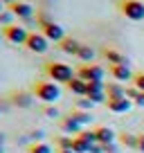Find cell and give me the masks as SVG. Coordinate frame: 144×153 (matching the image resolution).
<instances>
[{"mask_svg": "<svg viewBox=\"0 0 144 153\" xmlns=\"http://www.w3.org/2000/svg\"><path fill=\"white\" fill-rule=\"evenodd\" d=\"M43 27V34L48 41H54V43H61L63 38H65V32H63V27L59 23H54V20H50V23H43L41 25Z\"/></svg>", "mask_w": 144, "mask_h": 153, "instance_id": "obj_7", "label": "cell"}, {"mask_svg": "<svg viewBox=\"0 0 144 153\" xmlns=\"http://www.w3.org/2000/svg\"><path fill=\"white\" fill-rule=\"evenodd\" d=\"M137 95H140V90H137V88H126V97H128V99L131 101H135V99H137Z\"/></svg>", "mask_w": 144, "mask_h": 153, "instance_id": "obj_30", "label": "cell"}, {"mask_svg": "<svg viewBox=\"0 0 144 153\" xmlns=\"http://www.w3.org/2000/svg\"><path fill=\"white\" fill-rule=\"evenodd\" d=\"M106 106H108V110H113V113H128L135 104L128 99V97H120V99H108Z\"/></svg>", "mask_w": 144, "mask_h": 153, "instance_id": "obj_9", "label": "cell"}, {"mask_svg": "<svg viewBox=\"0 0 144 153\" xmlns=\"http://www.w3.org/2000/svg\"><path fill=\"white\" fill-rule=\"evenodd\" d=\"M59 45H61V50H63L65 54H74V56L79 54V48H81V43H79L77 38H70V36H65Z\"/></svg>", "mask_w": 144, "mask_h": 153, "instance_id": "obj_15", "label": "cell"}, {"mask_svg": "<svg viewBox=\"0 0 144 153\" xmlns=\"http://www.w3.org/2000/svg\"><path fill=\"white\" fill-rule=\"evenodd\" d=\"M61 128L65 131L68 135H74V137H77V135L83 131V126L79 124V122L72 117V115H68V117H63V120H61Z\"/></svg>", "mask_w": 144, "mask_h": 153, "instance_id": "obj_11", "label": "cell"}, {"mask_svg": "<svg viewBox=\"0 0 144 153\" xmlns=\"http://www.w3.org/2000/svg\"><path fill=\"white\" fill-rule=\"evenodd\" d=\"M25 48H27L29 52L43 54V52H48V48H50V41L45 38V34H43V32H29Z\"/></svg>", "mask_w": 144, "mask_h": 153, "instance_id": "obj_5", "label": "cell"}, {"mask_svg": "<svg viewBox=\"0 0 144 153\" xmlns=\"http://www.w3.org/2000/svg\"><path fill=\"white\" fill-rule=\"evenodd\" d=\"M45 74H48L50 81H54V83H68L70 79L77 76L68 63H59V61H50L48 65H45Z\"/></svg>", "mask_w": 144, "mask_h": 153, "instance_id": "obj_1", "label": "cell"}, {"mask_svg": "<svg viewBox=\"0 0 144 153\" xmlns=\"http://www.w3.org/2000/svg\"><path fill=\"white\" fill-rule=\"evenodd\" d=\"M27 151L29 153H52V146L48 142H34V144H29Z\"/></svg>", "mask_w": 144, "mask_h": 153, "instance_id": "obj_21", "label": "cell"}, {"mask_svg": "<svg viewBox=\"0 0 144 153\" xmlns=\"http://www.w3.org/2000/svg\"><path fill=\"white\" fill-rule=\"evenodd\" d=\"M11 101H14L18 108H29L32 101H34V92H16Z\"/></svg>", "mask_w": 144, "mask_h": 153, "instance_id": "obj_16", "label": "cell"}, {"mask_svg": "<svg viewBox=\"0 0 144 153\" xmlns=\"http://www.w3.org/2000/svg\"><path fill=\"white\" fill-rule=\"evenodd\" d=\"M133 104H135V106H144V92H140V95H137V99H135Z\"/></svg>", "mask_w": 144, "mask_h": 153, "instance_id": "obj_34", "label": "cell"}, {"mask_svg": "<svg viewBox=\"0 0 144 153\" xmlns=\"http://www.w3.org/2000/svg\"><path fill=\"white\" fill-rule=\"evenodd\" d=\"M111 76L115 79L117 83H122V81H131L135 74L131 72L128 65H111Z\"/></svg>", "mask_w": 144, "mask_h": 153, "instance_id": "obj_10", "label": "cell"}, {"mask_svg": "<svg viewBox=\"0 0 144 153\" xmlns=\"http://www.w3.org/2000/svg\"><path fill=\"white\" fill-rule=\"evenodd\" d=\"M104 153H120V146H117L115 142H113V144H106V146H104Z\"/></svg>", "mask_w": 144, "mask_h": 153, "instance_id": "obj_31", "label": "cell"}, {"mask_svg": "<svg viewBox=\"0 0 144 153\" xmlns=\"http://www.w3.org/2000/svg\"><path fill=\"white\" fill-rule=\"evenodd\" d=\"M95 133H97V142L104 144V146H106V144H113V142H115V131L108 128V126H97Z\"/></svg>", "mask_w": 144, "mask_h": 153, "instance_id": "obj_14", "label": "cell"}, {"mask_svg": "<svg viewBox=\"0 0 144 153\" xmlns=\"http://www.w3.org/2000/svg\"><path fill=\"white\" fill-rule=\"evenodd\" d=\"M2 38H5V36H2V34H0V41H2Z\"/></svg>", "mask_w": 144, "mask_h": 153, "instance_id": "obj_40", "label": "cell"}, {"mask_svg": "<svg viewBox=\"0 0 144 153\" xmlns=\"http://www.w3.org/2000/svg\"><path fill=\"white\" fill-rule=\"evenodd\" d=\"M81 61H86V63H90L92 59H95V50L90 48V45H83L81 43V48H79V54H77Z\"/></svg>", "mask_w": 144, "mask_h": 153, "instance_id": "obj_19", "label": "cell"}, {"mask_svg": "<svg viewBox=\"0 0 144 153\" xmlns=\"http://www.w3.org/2000/svg\"><path fill=\"white\" fill-rule=\"evenodd\" d=\"M43 131H32V133H29V137H32V144L34 142H43Z\"/></svg>", "mask_w": 144, "mask_h": 153, "instance_id": "obj_29", "label": "cell"}, {"mask_svg": "<svg viewBox=\"0 0 144 153\" xmlns=\"http://www.w3.org/2000/svg\"><path fill=\"white\" fill-rule=\"evenodd\" d=\"M0 2H2V5H7V7H9V5H14V2H18V0H0Z\"/></svg>", "mask_w": 144, "mask_h": 153, "instance_id": "obj_35", "label": "cell"}, {"mask_svg": "<svg viewBox=\"0 0 144 153\" xmlns=\"http://www.w3.org/2000/svg\"><path fill=\"white\" fill-rule=\"evenodd\" d=\"M90 153H104V144H92Z\"/></svg>", "mask_w": 144, "mask_h": 153, "instance_id": "obj_33", "label": "cell"}, {"mask_svg": "<svg viewBox=\"0 0 144 153\" xmlns=\"http://www.w3.org/2000/svg\"><path fill=\"white\" fill-rule=\"evenodd\" d=\"M137 151H140V153H144V133H140V135H137Z\"/></svg>", "mask_w": 144, "mask_h": 153, "instance_id": "obj_32", "label": "cell"}, {"mask_svg": "<svg viewBox=\"0 0 144 153\" xmlns=\"http://www.w3.org/2000/svg\"><path fill=\"white\" fill-rule=\"evenodd\" d=\"M34 97L45 101V104H54L61 97V88L54 81H36L34 83Z\"/></svg>", "mask_w": 144, "mask_h": 153, "instance_id": "obj_2", "label": "cell"}, {"mask_svg": "<svg viewBox=\"0 0 144 153\" xmlns=\"http://www.w3.org/2000/svg\"><path fill=\"white\" fill-rule=\"evenodd\" d=\"M133 86L137 88L140 92H144V72H137V74L133 76Z\"/></svg>", "mask_w": 144, "mask_h": 153, "instance_id": "obj_28", "label": "cell"}, {"mask_svg": "<svg viewBox=\"0 0 144 153\" xmlns=\"http://www.w3.org/2000/svg\"><path fill=\"white\" fill-rule=\"evenodd\" d=\"M2 144H5V135L0 133V146H2Z\"/></svg>", "mask_w": 144, "mask_h": 153, "instance_id": "obj_36", "label": "cell"}, {"mask_svg": "<svg viewBox=\"0 0 144 153\" xmlns=\"http://www.w3.org/2000/svg\"><path fill=\"white\" fill-rule=\"evenodd\" d=\"M122 144L128 149H137V135H131V133H124L122 135Z\"/></svg>", "mask_w": 144, "mask_h": 153, "instance_id": "obj_22", "label": "cell"}, {"mask_svg": "<svg viewBox=\"0 0 144 153\" xmlns=\"http://www.w3.org/2000/svg\"><path fill=\"white\" fill-rule=\"evenodd\" d=\"M0 153H5V149H2V146H0Z\"/></svg>", "mask_w": 144, "mask_h": 153, "instance_id": "obj_39", "label": "cell"}, {"mask_svg": "<svg viewBox=\"0 0 144 153\" xmlns=\"http://www.w3.org/2000/svg\"><path fill=\"white\" fill-rule=\"evenodd\" d=\"M2 11H5V5H2V2H0V14H2Z\"/></svg>", "mask_w": 144, "mask_h": 153, "instance_id": "obj_38", "label": "cell"}, {"mask_svg": "<svg viewBox=\"0 0 144 153\" xmlns=\"http://www.w3.org/2000/svg\"><path fill=\"white\" fill-rule=\"evenodd\" d=\"M106 95L108 99H120V97H126V88H122V83H108L106 86Z\"/></svg>", "mask_w": 144, "mask_h": 153, "instance_id": "obj_17", "label": "cell"}, {"mask_svg": "<svg viewBox=\"0 0 144 153\" xmlns=\"http://www.w3.org/2000/svg\"><path fill=\"white\" fill-rule=\"evenodd\" d=\"M14 18L16 16L11 14L9 9H5L2 14H0V25H2V27H9V25H14Z\"/></svg>", "mask_w": 144, "mask_h": 153, "instance_id": "obj_24", "label": "cell"}, {"mask_svg": "<svg viewBox=\"0 0 144 153\" xmlns=\"http://www.w3.org/2000/svg\"><path fill=\"white\" fill-rule=\"evenodd\" d=\"M59 153H74L72 149H65V151H59Z\"/></svg>", "mask_w": 144, "mask_h": 153, "instance_id": "obj_37", "label": "cell"}, {"mask_svg": "<svg viewBox=\"0 0 144 153\" xmlns=\"http://www.w3.org/2000/svg\"><path fill=\"white\" fill-rule=\"evenodd\" d=\"M70 115H72V117H74V120H77V122H79V124H81V126L90 124V120H92L88 110H79V108H74V110H72Z\"/></svg>", "mask_w": 144, "mask_h": 153, "instance_id": "obj_18", "label": "cell"}, {"mask_svg": "<svg viewBox=\"0 0 144 153\" xmlns=\"http://www.w3.org/2000/svg\"><path fill=\"white\" fill-rule=\"evenodd\" d=\"M2 36H5L9 43H14V45H25L27 43L29 32L25 27H20V25H9V27L2 29Z\"/></svg>", "mask_w": 144, "mask_h": 153, "instance_id": "obj_6", "label": "cell"}, {"mask_svg": "<svg viewBox=\"0 0 144 153\" xmlns=\"http://www.w3.org/2000/svg\"><path fill=\"white\" fill-rule=\"evenodd\" d=\"M68 90L72 92V95H77V97H86V90H88V83L83 81L81 76H74V79H70V81L65 83Z\"/></svg>", "mask_w": 144, "mask_h": 153, "instance_id": "obj_12", "label": "cell"}, {"mask_svg": "<svg viewBox=\"0 0 144 153\" xmlns=\"http://www.w3.org/2000/svg\"><path fill=\"white\" fill-rule=\"evenodd\" d=\"M72 142H74V137H68V135H63V137H59V151H65V149H72Z\"/></svg>", "mask_w": 144, "mask_h": 153, "instance_id": "obj_25", "label": "cell"}, {"mask_svg": "<svg viewBox=\"0 0 144 153\" xmlns=\"http://www.w3.org/2000/svg\"><path fill=\"white\" fill-rule=\"evenodd\" d=\"M101 56H104L106 61L111 63V65H128L126 56H124V54H120L117 50H108V48H106L104 52H101Z\"/></svg>", "mask_w": 144, "mask_h": 153, "instance_id": "obj_13", "label": "cell"}, {"mask_svg": "<svg viewBox=\"0 0 144 153\" xmlns=\"http://www.w3.org/2000/svg\"><path fill=\"white\" fill-rule=\"evenodd\" d=\"M43 115H45V117H52V120H56V117H59L61 113H59V108H56V106H52V104H50V106H45V108H43Z\"/></svg>", "mask_w": 144, "mask_h": 153, "instance_id": "obj_27", "label": "cell"}, {"mask_svg": "<svg viewBox=\"0 0 144 153\" xmlns=\"http://www.w3.org/2000/svg\"><path fill=\"white\" fill-rule=\"evenodd\" d=\"M7 9H9L18 20H32V18H34V7L29 5V2H20V0H18V2L9 5Z\"/></svg>", "mask_w": 144, "mask_h": 153, "instance_id": "obj_8", "label": "cell"}, {"mask_svg": "<svg viewBox=\"0 0 144 153\" xmlns=\"http://www.w3.org/2000/svg\"><path fill=\"white\" fill-rule=\"evenodd\" d=\"M72 151H74V153H90V144L83 142V140L77 135V137H74V142H72Z\"/></svg>", "mask_w": 144, "mask_h": 153, "instance_id": "obj_20", "label": "cell"}, {"mask_svg": "<svg viewBox=\"0 0 144 153\" xmlns=\"http://www.w3.org/2000/svg\"><path fill=\"white\" fill-rule=\"evenodd\" d=\"M79 137H81L83 142H88L90 146H92V144H99V142H97V133H95V131H81Z\"/></svg>", "mask_w": 144, "mask_h": 153, "instance_id": "obj_23", "label": "cell"}, {"mask_svg": "<svg viewBox=\"0 0 144 153\" xmlns=\"http://www.w3.org/2000/svg\"><path fill=\"white\" fill-rule=\"evenodd\" d=\"M120 11L128 20H144V2H140V0H122Z\"/></svg>", "mask_w": 144, "mask_h": 153, "instance_id": "obj_4", "label": "cell"}, {"mask_svg": "<svg viewBox=\"0 0 144 153\" xmlns=\"http://www.w3.org/2000/svg\"><path fill=\"white\" fill-rule=\"evenodd\" d=\"M92 106H95V104H92L88 97H81V99H77V108H79V110H88V113H90Z\"/></svg>", "mask_w": 144, "mask_h": 153, "instance_id": "obj_26", "label": "cell"}, {"mask_svg": "<svg viewBox=\"0 0 144 153\" xmlns=\"http://www.w3.org/2000/svg\"><path fill=\"white\" fill-rule=\"evenodd\" d=\"M77 76H81V79H83L86 83H95V81L104 83L106 70H104L101 65H95V63H86V65H81V68H79Z\"/></svg>", "mask_w": 144, "mask_h": 153, "instance_id": "obj_3", "label": "cell"}]
</instances>
